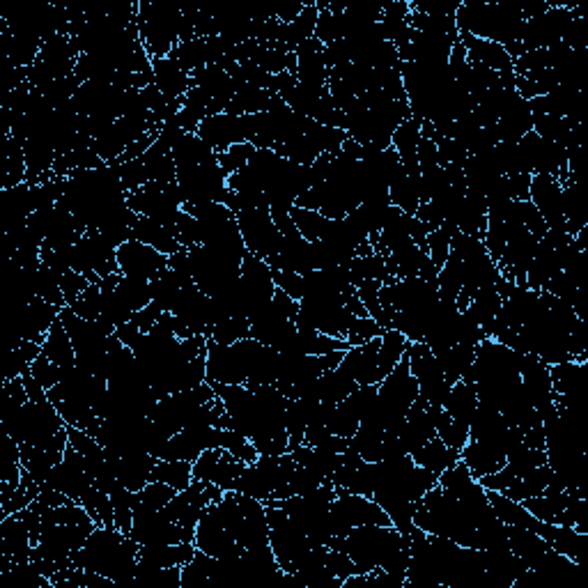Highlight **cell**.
I'll return each instance as SVG.
<instances>
[{
  "label": "cell",
  "instance_id": "cell-34",
  "mask_svg": "<svg viewBox=\"0 0 588 588\" xmlns=\"http://www.w3.org/2000/svg\"><path fill=\"white\" fill-rule=\"evenodd\" d=\"M435 357L439 361L441 370H444L446 382L453 386L455 382H460L464 373L471 368V363H474L476 347L455 343L453 347H448V350H444L441 354H435Z\"/></svg>",
  "mask_w": 588,
  "mask_h": 588
},
{
  "label": "cell",
  "instance_id": "cell-44",
  "mask_svg": "<svg viewBox=\"0 0 588 588\" xmlns=\"http://www.w3.org/2000/svg\"><path fill=\"white\" fill-rule=\"evenodd\" d=\"M30 375L35 377V382L40 384L44 391H51L53 386H58L60 377H63V368L56 366L46 354H40V357L33 361V366H30Z\"/></svg>",
  "mask_w": 588,
  "mask_h": 588
},
{
  "label": "cell",
  "instance_id": "cell-25",
  "mask_svg": "<svg viewBox=\"0 0 588 588\" xmlns=\"http://www.w3.org/2000/svg\"><path fill=\"white\" fill-rule=\"evenodd\" d=\"M533 531H536L543 540H547V543L552 545L556 552L568 556V559H572L579 566V561H582L584 545L588 540L586 533H579L577 529H572V526L540 522V520Z\"/></svg>",
  "mask_w": 588,
  "mask_h": 588
},
{
  "label": "cell",
  "instance_id": "cell-15",
  "mask_svg": "<svg viewBox=\"0 0 588 588\" xmlns=\"http://www.w3.org/2000/svg\"><path fill=\"white\" fill-rule=\"evenodd\" d=\"M246 462L237 460L226 448H207L193 462V481L221 487L223 492L235 490V481L242 474Z\"/></svg>",
  "mask_w": 588,
  "mask_h": 588
},
{
  "label": "cell",
  "instance_id": "cell-23",
  "mask_svg": "<svg viewBox=\"0 0 588 588\" xmlns=\"http://www.w3.org/2000/svg\"><path fill=\"white\" fill-rule=\"evenodd\" d=\"M579 497H584V490H577V487H566V490H552V487H547L543 494L524 499L522 504L533 517H536V520L559 524L561 515L566 513V508Z\"/></svg>",
  "mask_w": 588,
  "mask_h": 588
},
{
  "label": "cell",
  "instance_id": "cell-11",
  "mask_svg": "<svg viewBox=\"0 0 588 588\" xmlns=\"http://www.w3.org/2000/svg\"><path fill=\"white\" fill-rule=\"evenodd\" d=\"M237 223H239V230H242L246 251L258 255V258H262L265 262L276 258L278 251H281L283 235L274 226L269 207L239 212Z\"/></svg>",
  "mask_w": 588,
  "mask_h": 588
},
{
  "label": "cell",
  "instance_id": "cell-49",
  "mask_svg": "<svg viewBox=\"0 0 588 588\" xmlns=\"http://www.w3.org/2000/svg\"><path fill=\"white\" fill-rule=\"evenodd\" d=\"M161 315H164V311H161V308L157 304H150V306L141 308V311H138V313L131 315V322H134L136 327L143 331V334H147V331L157 327V322L161 320Z\"/></svg>",
  "mask_w": 588,
  "mask_h": 588
},
{
  "label": "cell",
  "instance_id": "cell-29",
  "mask_svg": "<svg viewBox=\"0 0 588 588\" xmlns=\"http://www.w3.org/2000/svg\"><path fill=\"white\" fill-rule=\"evenodd\" d=\"M563 221H566L568 235L575 237L579 230L586 228V205L582 184L577 177H570L563 182Z\"/></svg>",
  "mask_w": 588,
  "mask_h": 588
},
{
  "label": "cell",
  "instance_id": "cell-13",
  "mask_svg": "<svg viewBox=\"0 0 588 588\" xmlns=\"http://www.w3.org/2000/svg\"><path fill=\"white\" fill-rule=\"evenodd\" d=\"M63 308L44 299H33L30 304L12 306V338L44 343L53 324L60 320Z\"/></svg>",
  "mask_w": 588,
  "mask_h": 588
},
{
  "label": "cell",
  "instance_id": "cell-33",
  "mask_svg": "<svg viewBox=\"0 0 588 588\" xmlns=\"http://www.w3.org/2000/svg\"><path fill=\"white\" fill-rule=\"evenodd\" d=\"M42 354H46V357H49L60 368L74 366L76 363L74 343L67 334L63 320H58L56 324H53L49 334H46V340L42 343Z\"/></svg>",
  "mask_w": 588,
  "mask_h": 588
},
{
  "label": "cell",
  "instance_id": "cell-47",
  "mask_svg": "<svg viewBox=\"0 0 588 588\" xmlns=\"http://www.w3.org/2000/svg\"><path fill=\"white\" fill-rule=\"evenodd\" d=\"M428 255L437 269L446 265L448 255H451V235L444 228L432 230L428 235Z\"/></svg>",
  "mask_w": 588,
  "mask_h": 588
},
{
  "label": "cell",
  "instance_id": "cell-9",
  "mask_svg": "<svg viewBox=\"0 0 588 588\" xmlns=\"http://www.w3.org/2000/svg\"><path fill=\"white\" fill-rule=\"evenodd\" d=\"M579 7L570 5H549V10L538 14L524 23V35H522V49L538 51V49H549V46L559 44L566 40L568 28L572 19L577 17Z\"/></svg>",
  "mask_w": 588,
  "mask_h": 588
},
{
  "label": "cell",
  "instance_id": "cell-17",
  "mask_svg": "<svg viewBox=\"0 0 588 588\" xmlns=\"http://www.w3.org/2000/svg\"><path fill=\"white\" fill-rule=\"evenodd\" d=\"M118 265L122 276L143 278V281L152 283L154 278L168 269V255L131 239V242L122 244L118 249Z\"/></svg>",
  "mask_w": 588,
  "mask_h": 588
},
{
  "label": "cell",
  "instance_id": "cell-16",
  "mask_svg": "<svg viewBox=\"0 0 588 588\" xmlns=\"http://www.w3.org/2000/svg\"><path fill=\"white\" fill-rule=\"evenodd\" d=\"M42 485H49L53 487V490L63 492L65 497H69L72 501H79L81 504V499L90 492V487L95 483L90 481L83 455L76 451L74 446H67L63 460L51 469L49 478H46Z\"/></svg>",
  "mask_w": 588,
  "mask_h": 588
},
{
  "label": "cell",
  "instance_id": "cell-12",
  "mask_svg": "<svg viewBox=\"0 0 588 588\" xmlns=\"http://www.w3.org/2000/svg\"><path fill=\"white\" fill-rule=\"evenodd\" d=\"M129 538L138 545H173L193 543V533L184 526L170 520L161 510H134V524H131Z\"/></svg>",
  "mask_w": 588,
  "mask_h": 588
},
{
  "label": "cell",
  "instance_id": "cell-37",
  "mask_svg": "<svg viewBox=\"0 0 588 588\" xmlns=\"http://www.w3.org/2000/svg\"><path fill=\"white\" fill-rule=\"evenodd\" d=\"M157 481V483H166L173 487V490L182 492L187 490V487L193 483V464L191 462H170V460H157L152 469V476H150V483Z\"/></svg>",
  "mask_w": 588,
  "mask_h": 588
},
{
  "label": "cell",
  "instance_id": "cell-36",
  "mask_svg": "<svg viewBox=\"0 0 588 588\" xmlns=\"http://www.w3.org/2000/svg\"><path fill=\"white\" fill-rule=\"evenodd\" d=\"M419 177L407 175L405 168H402V173L389 184L391 205H396L398 210H402L405 214H416V210H419V205H421Z\"/></svg>",
  "mask_w": 588,
  "mask_h": 588
},
{
  "label": "cell",
  "instance_id": "cell-7",
  "mask_svg": "<svg viewBox=\"0 0 588 588\" xmlns=\"http://www.w3.org/2000/svg\"><path fill=\"white\" fill-rule=\"evenodd\" d=\"M74 272L88 276L92 283L102 281L106 276L120 274L118 249L108 242L99 230H85L72 251Z\"/></svg>",
  "mask_w": 588,
  "mask_h": 588
},
{
  "label": "cell",
  "instance_id": "cell-18",
  "mask_svg": "<svg viewBox=\"0 0 588 588\" xmlns=\"http://www.w3.org/2000/svg\"><path fill=\"white\" fill-rule=\"evenodd\" d=\"M529 200L543 216L547 230H566V221H563V184L559 182V177L531 175Z\"/></svg>",
  "mask_w": 588,
  "mask_h": 588
},
{
  "label": "cell",
  "instance_id": "cell-46",
  "mask_svg": "<svg viewBox=\"0 0 588 588\" xmlns=\"http://www.w3.org/2000/svg\"><path fill=\"white\" fill-rule=\"evenodd\" d=\"M386 334V329L382 324H377L373 317H357V322L352 324L350 329V336H347V343L352 347L368 343V340L373 338H382Z\"/></svg>",
  "mask_w": 588,
  "mask_h": 588
},
{
  "label": "cell",
  "instance_id": "cell-10",
  "mask_svg": "<svg viewBox=\"0 0 588 588\" xmlns=\"http://www.w3.org/2000/svg\"><path fill=\"white\" fill-rule=\"evenodd\" d=\"M405 354L409 361V370H412L414 379L419 382L421 398L428 405L444 407L448 393H451V384L446 382L444 370H441L435 352L425 343H409Z\"/></svg>",
  "mask_w": 588,
  "mask_h": 588
},
{
  "label": "cell",
  "instance_id": "cell-32",
  "mask_svg": "<svg viewBox=\"0 0 588 588\" xmlns=\"http://www.w3.org/2000/svg\"><path fill=\"white\" fill-rule=\"evenodd\" d=\"M487 499H490L494 513H497L499 520L506 526H522V529H531V531L536 529L538 520L524 508L522 501H513L508 499L506 494L494 492V490H487Z\"/></svg>",
  "mask_w": 588,
  "mask_h": 588
},
{
  "label": "cell",
  "instance_id": "cell-38",
  "mask_svg": "<svg viewBox=\"0 0 588 588\" xmlns=\"http://www.w3.org/2000/svg\"><path fill=\"white\" fill-rule=\"evenodd\" d=\"M115 292L120 294V299L125 301L131 313H138L141 308L152 304V283L143 281V278L120 274L118 281H115Z\"/></svg>",
  "mask_w": 588,
  "mask_h": 588
},
{
  "label": "cell",
  "instance_id": "cell-40",
  "mask_svg": "<svg viewBox=\"0 0 588 588\" xmlns=\"http://www.w3.org/2000/svg\"><path fill=\"white\" fill-rule=\"evenodd\" d=\"M214 568V559L207 556L205 552H196V556L182 566V588H200V586H210V575Z\"/></svg>",
  "mask_w": 588,
  "mask_h": 588
},
{
  "label": "cell",
  "instance_id": "cell-1",
  "mask_svg": "<svg viewBox=\"0 0 588 588\" xmlns=\"http://www.w3.org/2000/svg\"><path fill=\"white\" fill-rule=\"evenodd\" d=\"M141 545L122 533L118 526H97L79 552L72 554V566L99 572L113 584L134 582Z\"/></svg>",
  "mask_w": 588,
  "mask_h": 588
},
{
  "label": "cell",
  "instance_id": "cell-35",
  "mask_svg": "<svg viewBox=\"0 0 588 588\" xmlns=\"http://www.w3.org/2000/svg\"><path fill=\"white\" fill-rule=\"evenodd\" d=\"M42 354V345L33 343V340H21L12 338L10 352H7V363H5V379L23 377L30 373V366L33 361Z\"/></svg>",
  "mask_w": 588,
  "mask_h": 588
},
{
  "label": "cell",
  "instance_id": "cell-27",
  "mask_svg": "<svg viewBox=\"0 0 588 588\" xmlns=\"http://www.w3.org/2000/svg\"><path fill=\"white\" fill-rule=\"evenodd\" d=\"M193 543H173V545H141L138 549V561L150 563L157 568H182L196 556Z\"/></svg>",
  "mask_w": 588,
  "mask_h": 588
},
{
  "label": "cell",
  "instance_id": "cell-26",
  "mask_svg": "<svg viewBox=\"0 0 588 588\" xmlns=\"http://www.w3.org/2000/svg\"><path fill=\"white\" fill-rule=\"evenodd\" d=\"M134 239L141 244L152 246V249H157L164 255H173L182 249L175 226H164V223L154 221L150 216L143 214H138L134 221Z\"/></svg>",
  "mask_w": 588,
  "mask_h": 588
},
{
  "label": "cell",
  "instance_id": "cell-28",
  "mask_svg": "<svg viewBox=\"0 0 588 588\" xmlns=\"http://www.w3.org/2000/svg\"><path fill=\"white\" fill-rule=\"evenodd\" d=\"M412 460L419 464V467L441 476L448 467H453V464L460 462V453L453 451V448H448L444 441L435 437L430 439L428 444L416 448V451L412 453Z\"/></svg>",
  "mask_w": 588,
  "mask_h": 588
},
{
  "label": "cell",
  "instance_id": "cell-21",
  "mask_svg": "<svg viewBox=\"0 0 588 588\" xmlns=\"http://www.w3.org/2000/svg\"><path fill=\"white\" fill-rule=\"evenodd\" d=\"M396 437L402 441L405 451L412 455L416 448H421L423 444H428L430 439L437 437V428L435 421H432L428 402H425L421 396L416 398V402L409 407V412L405 416V421L396 432Z\"/></svg>",
  "mask_w": 588,
  "mask_h": 588
},
{
  "label": "cell",
  "instance_id": "cell-48",
  "mask_svg": "<svg viewBox=\"0 0 588 588\" xmlns=\"http://www.w3.org/2000/svg\"><path fill=\"white\" fill-rule=\"evenodd\" d=\"M58 281H60V290H63V294H65L67 306H72L74 301L79 299L81 294L92 285V281L88 276L74 272V269H72V272H67V274H60Z\"/></svg>",
  "mask_w": 588,
  "mask_h": 588
},
{
  "label": "cell",
  "instance_id": "cell-22",
  "mask_svg": "<svg viewBox=\"0 0 588 588\" xmlns=\"http://www.w3.org/2000/svg\"><path fill=\"white\" fill-rule=\"evenodd\" d=\"M336 504L343 510V515L347 517V522L354 529V526H363V524H382L389 526L391 517L384 513V508L377 504L375 499L370 497H361V494H352L343 490V487H336Z\"/></svg>",
  "mask_w": 588,
  "mask_h": 588
},
{
  "label": "cell",
  "instance_id": "cell-45",
  "mask_svg": "<svg viewBox=\"0 0 588 588\" xmlns=\"http://www.w3.org/2000/svg\"><path fill=\"white\" fill-rule=\"evenodd\" d=\"M255 154V147L251 143H239V145H232L230 150L221 152L219 154V166L223 168V173L228 177L235 175L239 168H244L249 164V159Z\"/></svg>",
  "mask_w": 588,
  "mask_h": 588
},
{
  "label": "cell",
  "instance_id": "cell-19",
  "mask_svg": "<svg viewBox=\"0 0 588 588\" xmlns=\"http://www.w3.org/2000/svg\"><path fill=\"white\" fill-rule=\"evenodd\" d=\"M196 134L212 147L216 154L230 150L232 145L246 143V115L219 113L200 122Z\"/></svg>",
  "mask_w": 588,
  "mask_h": 588
},
{
  "label": "cell",
  "instance_id": "cell-39",
  "mask_svg": "<svg viewBox=\"0 0 588 588\" xmlns=\"http://www.w3.org/2000/svg\"><path fill=\"white\" fill-rule=\"evenodd\" d=\"M177 494V490L166 485V483H147L141 492H134V497H131V506L134 510H161L170 504V499H173Z\"/></svg>",
  "mask_w": 588,
  "mask_h": 588
},
{
  "label": "cell",
  "instance_id": "cell-41",
  "mask_svg": "<svg viewBox=\"0 0 588 588\" xmlns=\"http://www.w3.org/2000/svg\"><path fill=\"white\" fill-rule=\"evenodd\" d=\"M290 216L294 221V226L301 232V237L308 239V242H315V239L322 237L324 228H327L329 216H324L315 210H304V207L294 205L290 210Z\"/></svg>",
  "mask_w": 588,
  "mask_h": 588
},
{
  "label": "cell",
  "instance_id": "cell-20",
  "mask_svg": "<svg viewBox=\"0 0 588 588\" xmlns=\"http://www.w3.org/2000/svg\"><path fill=\"white\" fill-rule=\"evenodd\" d=\"M108 467H111L113 476L118 478L122 487H127L129 492H141L143 487L150 483L152 469L157 464V458L150 453H127V455H113L106 451Z\"/></svg>",
  "mask_w": 588,
  "mask_h": 588
},
{
  "label": "cell",
  "instance_id": "cell-42",
  "mask_svg": "<svg viewBox=\"0 0 588 588\" xmlns=\"http://www.w3.org/2000/svg\"><path fill=\"white\" fill-rule=\"evenodd\" d=\"M207 338L221 345H232L242 338H251V322L246 317H226V320L214 324L212 334Z\"/></svg>",
  "mask_w": 588,
  "mask_h": 588
},
{
  "label": "cell",
  "instance_id": "cell-4",
  "mask_svg": "<svg viewBox=\"0 0 588 588\" xmlns=\"http://www.w3.org/2000/svg\"><path fill=\"white\" fill-rule=\"evenodd\" d=\"M267 345L255 338H242L232 345L207 338V384H246Z\"/></svg>",
  "mask_w": 588,
  "mask_h": 588
},
{
  "label": "cell",
  "instance_id": "cell-5",
  "mask_svg": "<svg viewBox=\"0 0 588 588\" xmlns=\"http://www.w3.org/2000/svg\"><path fill=\"white\" fill-rule=\"evenodd\" d=\"M136 26L147 56L152 60L168 58L175 46L180 44L182 7L164 3H138Z\"/></svg>",
  "mask_w": 588,
  "mask_h": 588
},
{
  "label": "cell",
  "instance_id": "cell-8",
  "mask_svg": "<svg viewBox=\"0 0 588 588\" xmlns=\"http://www.w3.org/2000/svg\"><path fill=\"white\" fill-rule=\"evenodd\" d=\"M267 506V520H269V545H272L278 566L283 568L285 575H292L301 556L313 547L306 533L294 524L281 508L274 504Z\"/></svg>",
  "mask_w": 588,
  "mask_h": 588
},
{
  "label": "cell",
  "instance_id": "cell-14",
  "mask_svg": "<svg viewBox=\"0 0 588 588\" xmlns=\"http://www.w3.org/2000/svg\"><path fill=\"white\" fill-rule=\"evenodd\" d=\"M219 504L207 506L203 517L198 520L196 538H193L196 549L205 552L207 556H212V559H226V556L244 552V547L232 538V533L226 529V524H223Z\"/></svg>",
  "mask_w": 588,
  "mask_h": 588
},
{
  "label": "cell",
  "instance_id": "cell-24",
  "mask_svg": "<svg viewBox=\"0 0 588 588\" xmlns=\"http://www.w3.org/2000/svg\"><path fill=\"white\" fill-rule=\"evenodd\" d=\"M152 83L168 102L182 99L191 90V72H187L175 58L152 60Z\"/></svg>",
  "mask_w": 588,
  "mask_h": 588
},
{
  "label": "cell",
  "instance_id": "cell-2",
  "mask_svg": "<svg viewBox=\"0 0 588 588\" xmlns=\"http://www.w3.org/2000/svg\"><path fill=\"white\" fill-rule=\"evenodd\" d=\"M524 23L517 3H485V0H467L455 12L458 33H469L478 40L501 44L506 51L522 42Z\"/></svg>",
  "mask_w": 588,
  "mask_h": 588
},
{
  "label": "cell",
  "instance_id": "cell-3",
  "mask_svg": "<svg viewBox=\"0 0 588 588\" xmlns=\"http://www.w3.org/2000/svg\"><path fill=\"white\" fill-rule=\"evenodd\" d=\"M405 543H409V536L400 533L393 524H363L350 529L345 538L331 540L329 547L350 556L357 566V575H368L382 568L384 561Z\"/></svg>",
  "mask_w": 588,
  "mask_h": 588
},
{
  "label": "cell",
  "instance_id": "cell-31",
  "mask_svg": "<svg viewBox=\"0 0 588 588\" xmlns=\"http://www.w3.org/2000/svg\"><path fill=\"white\" fill-rule=\"evenodd\" d=\"M409 347V340L400 334L396 329H389L386 334L382 336V345H379V352H377V366H375V382L379 384L382 379L391 373L393 368L398 366L405 357Z\"/></svg>",
  "mask_w": 588,
  "mask_h": 588
},
{
  "label": "cell",
  "instance_id": "cell-30",
  "mask_svg": "<svg viewBox=\"0 0 588 588\" xmlns=\"http://www.w3.org/2000/svg\"><path fill=\"white\" fill-rule=\"evenodd\" d=\"M476 407H478V396H476L474 384H467L464 379L455 382L451 386V393H448V398L444 402L446 414L451 416L453 421L469 425L471 419H474Z\"/></svg>",
  "mask_w": 588,
  "mask_h": 588
},
{
  "label": "cell",
  "instance_id": "cell-43",
  "mask_svg": "<svg viewBox=\"0 0 588 588\" xmlns=\"http://www.w3.org/2000/svg\"><path fill=\"white\" fill-rule=\"evenodd\" d=\"M221 448H226L237 460H242L246 464H251L260 458L258 448H255L249 439L239 435L235 430H223L221 435Z\"/></svg>",
  "mask_w": 588,
  "mask_h": 588
},
{
  "label": "cell",
  "instance_id": "cell-6",
  "mask_svg": "<svg viewBox=\"0 0 588 588\" xmlns=\"http://www.w3.org/2000/svg\"><path fill=\"white\" fill-rule=\"evenodd\" d=\"M175 182L180 187L184 205H203V203H223L230 196L228 175L219 166V154L210 161L175 168Z\"/></svg>",
  "mask_w": 588,
  "mask_h": 588
}]
</instances>
